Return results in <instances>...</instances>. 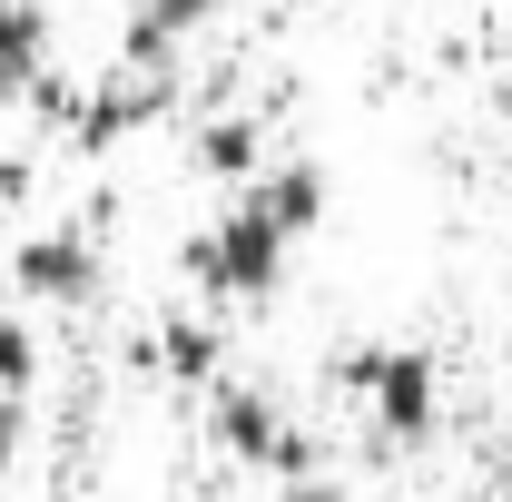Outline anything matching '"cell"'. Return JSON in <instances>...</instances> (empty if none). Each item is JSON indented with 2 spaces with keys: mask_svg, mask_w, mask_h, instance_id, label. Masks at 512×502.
Instances as JSON below:
<instances>
[{
  "mask_svg": "<svg viewBox=\"0 0 512 502\" xmlns=\"http://www.w3.org/2000/svg\"><path fill=\"white\" fill-rule=\"evenodd\" d=\"M0 10H10V0H0Z\"/></svg>",
  "mask_w": 512,
  "mask_h": 502,
  "instance_id": "obj_13",
  "label": "cell"
},
{
  "mask_svg": "<svg viewBox=\"0 0 512 502\" xmlns=\"http://www.w3.org/2000/svg\"><path fill=\"white\" fill-rule=\"evenodd\" d=\"M207 424H217V453H237V463H247V473H266V483L316 473V443L296 434V414H286L266 384L217 375V384H207Z\"/></svg>",
  "mask_w": 512,
  "mask_h": 502,
  "instance_id": "obj_3",
  "label": "cell"
},
{
  "mask_svg": "<svg viewBox=\"0 0 512 502\" xmlns=\"http://www.w3.org/2000/svg\"><path fill=\"white\" fill-rule=\"evenodd\" d=\"M0 276H10L20 306H50V315L99 306V227H89V217H69V227H30V237H10Z\"/></svg>",
  "mask_w": 512,
  "mask_h": 502,
  "instance_id": "obj_4",
  "label": "cell"
},
{
  "mask_svg": "<svg viewBox=\"0 0 512 502\" xmlns=\"http://www.w3.org/2000/svg\"><path fill=\"white\" fill-rule=\"evenodd\" d=\"M286 256H296V237L276 227V207L256 188H237V207L207 217L188 247H178V266H188V286H207L217 306H266L286 286Z\"/></svg>",
  "mask_w": 512,
  "mask_h": 502,
  "instance_id": "obj_1",
  "label": "cell"
},
{
  "mask_svg": "<svg viewBox=\"0 0 512 502\" xmlns=\"http://www.w3.org/2000/svg\"><path fill=\"white\" fill-rule=\"evenodd\" d=\"M345 394H365L375 434L394 453H424L434 424H444V375L424 345H375V355H345Z\"/></svg>",
  "mask_w": 512,
  "mask_h": 502,
  "instance_id": "obj_2",
  "label": "cell"
},
{
  "mask_svg": "<svg viewBox=\"0 0 512 502\" xmlns=\"http://www.w3.org/2000/svg\"><path fill=\"white\" fill-rule=\"evenodd\" d=\"M276 502H345V483H335V473L316 463V473H296V483H276Z\"/></svg>",
  "mask_w": 512,
  "mask_h": 502,
  "instance_id": "obj_10",
  "label": "cell"
},
{
  "mask_svg": "<svg viewBox=\"0 0 512 502\" xmlns=\"http://www.w3.org/2000/svg\"><path fill=\"white\" fill-rule=\"evenodd\" d=\"M20 197H30V158H0V217H10Z\"/></svg>",
  "mask_w": 512,
  "mask_h": 502,
  "instance_id": "obj_11",
  "label": "cell"
},
{
  "mask_svg": "<svg viewBox=\"0 0 512 502\" xmlns=\"http://www.w3.org/2000/svg\"><path fill=\"white\" fill-rule=\"evenodd\" d=\"M20 443H30V404H20V394H0V483L20 473Z\"/></svg>",
  "mask_w": 512,
  "mask_h": 502,
  "instance_id": "obj_9",
  "label": "cell"
},
{
  "mask_svg": "<svg viewBox=\"0 0 512 502\" xmlns=\"http://www.w3.org/2000/svg\"><path fill=\"white\" fill-rule=\"evenodd\" d=\"M188 168H197V178H217V188H247L256 168H266V119H256V109L197 119V138H188Z\"/></svg>",
  "mask_w": 512,
  "mask_h": 502,
  "instance_id": "obj_6",
  "label": "cell"
},
{
  "mask_svg": "<svg viewBox=\"0 0 512 502\" xmlns=\"http://www.w3.org/2000/svg\"><path fill=\"white\" fill-rule=\"evenodd\" d=\"M30 384H40V335L20 306H0V394H30Z\"/></svg>",
  "mask_w": 512,
  "mask_h": 502,
  "instance_id": "obj_8",
  "label": "cell"
},
{
  "mask_svg": "<svg viewBox=\"0 0 512 502\" xmlns=\"http://www.w3.org/2000/svg\"><path fill=\"white\" fill-rule=\"evenodd\" d=\"M0 99H30V109L69 119L79 89L60 79V10L50 0H10L0 10Z\"/></svg>",
  "mask_w": 512,
  "mask_h": 502,
  "instance_id": "obj_5",
  "label": "cell"
},
{
  "mask_svg": "<svg viewBox=\"0 0 512 502\" xmlns=\"http://www.w3.org/2000/svg\"><path fill=\"white\" fill-rule=\"evenodd\" d=\"M0 256H10V237H0Z\"/></svg>",
  "mask_w": 512,
  "mask_h": 502,
  "instance_id": "obj_12",
  "label": "cell"
},
{
  "mask_svg": "<svg viewBox=\"0 0 512 502\" xmlns=\"http://www.w3.org/2000/svg\"><path fill=\"white\" fill-rule=\"evenodd\" d=\"M158 365L188 384V394H207L217 365H227V345H217V325H207V315H168V325H158Z\"/></svg>",
  "mask_w": 512,
  "mask_h": 502,
  "instance_id": "obj_7",
  "label": "cell"
}]
</instances>
